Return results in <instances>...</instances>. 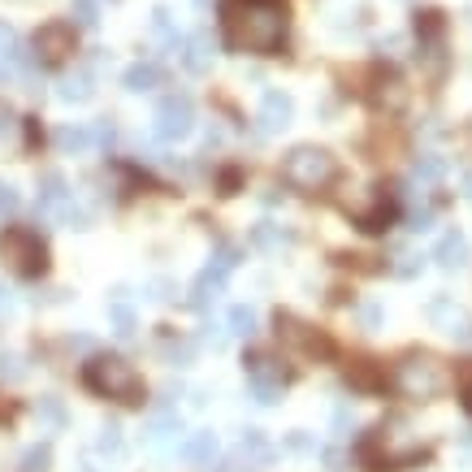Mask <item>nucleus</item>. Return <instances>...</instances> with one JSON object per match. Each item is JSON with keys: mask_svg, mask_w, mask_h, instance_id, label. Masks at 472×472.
Instances as JSON below:
<instances>
[{"mask_svg": "<svg viewBox=\"0 0 472 472\" xmlns=\"http://www.w3.org/2000/svg\"><path fill=\"white\" fill-rule=\"evenodd\" d=\"M35 416H43L48 425H65V412H61L57 399H40V403H35Z\"/></svg>", "mask_w": 472, "mask_h": 472, "instance_id": "36", "label": "nucleus"}, {"mask_svg": "<svg viewBox=\"0 0 472 472\" xmlns=\"http://www.w3.org/2000/svg\"><path fill=\"white\" fill-rule=\"evenodd\" d=\"M230 338H252L256 334V313L247 308V303H238V308H230V330H226Z\"/></svg>", "mask_w": 472, "mask_h": 472, "instance_id": "30", "label": "nucleus"}, {"mask_svg": "<svg viewBox=\"0 0 472 472\" xmlns=\"http://www.w3.org/2000/svg\"><path fill=\"white\" fill-rule=\"evenodd\" d=\"M277 338H282L286 352L303 355V360H330V355H334V342H330V338L291 313H277Z\"/></svg>", "mask_w": 472, "mask_h": 472, "instance_id": "8", "label": "nucleus"}, {"mask_svg": "<svg viewBox=\"0 0 472 472\" xmlns=\"http://www.w3.org/2000/svg\"><path fill=\"white\" fill-rule=\"evenodd\" d=\"M369 100H373V109H381V113H403L412 92H408V82L399 79L394 70H381L373 79V87H369Z\"/></svg>", "mask_w": 472, "mask_h": 472, "instance_id": "16", "label": "nucleus"}, {"mask_svg": "<svg viewBox=\"0 0 472 472\" xmlns=\"http://www.w3.org/2000/svg\"><path fill=\"white\" fill-rule=\"evenodd\" d=\"M429 321L433 330H442V334H451L455 342H472V316L455 303V299H433L429 303Z\"/></svg>", "mask_w": 472, "mask_h": 472, "instance_id": "14", "label": "nucleus"}, {"mask_svg": "<svg viewBox=\"0 0 472 472\" xmlns=\"http://www.w3.org/2000/svg\"><path fill=\"white\" fill-rule=\"evenodd\" d=\"M9 130H14V113H9V104L0 100V139L9 135Z\"/></svg>", "mask_w": 472, "mask_h": 472, "instance_id": "40", "label": "nucleus"}, {"mask_svg": "<svg viewBox=\"0 0 472 472\" xmlns=\"http://www.w3.org/2000/svg\"><path fill=\"white\" fill-rule=\"evenodd\" d=\"M238 269V247L235 243H221L213 252V260H208V269L191 282V308H208V303H217L221 299V291H226V277Z\"/></svg>", "mask_w": 472, "mask_h": 472, "instance_id": "7", "label": "nucleus"}, {"mask_svg": "<svg viewBox=\"0 0 472 472\" xmlns=\"http://www.w3.org/2000/svg\"><path fill=\"white\" fill-rule=\"evenodd\" d=\"M109 313H113V325H118V338H130V334H135V313L126 308V299H113V308H109Z\"/></svg>", "mask_w": 472, "mask_h": 472, "instance_id": "34", "label": "nucleus"}, {"mask_svg": "<svg viewBox=\"0 0 472 472\" xmlns=\"http://www.w3.org/2000/svg\"><path fill=\"white\" fill-rule=\"evenodd\" d=\"M165 360L169 364H191L196 360V342L191 338H165Z\"/></svg>", "mask_w": 472, "mask_h": 472, "instance_id": "33", "label": "nucleus"}, {"mask_svg": "<svg viewBox=\"0 0 472 472\" xmlns=\"http://www.w3.org/2000/svg\"><path fill=\"white\" fill-rule=\"evenodd\" d=\"M252 243L265 247V252H282V247H291V230H282V226H274V221H265V226L252 230Z\"/></svg>", "mask_w": 472, "mask_h": 472, "instance_id": "27", "label": "nucleus"}, {"mask_svg": "<svg viewBox=\"0 0 472 472\" xmlns=\"http://www.w3.org/2000/svg\"><path fill=\"white\" fill-rule=\"evenodd\" d=\"M269 464H274V442H269L260 429H243L238 451H235V468L260 472V468H269Z\"/></svg>", "mask_w": 472, "mask_h": 472, "instance_id": "17", "label": "nucleus"}, {"mask_svg": "<svg viewBox=\"0 0 472 472\" xmlns=\"http://www.w3.org/2000/svg\"><path fill=\"white\" fill-rule=\"evenodd\" d=\"M191 130H196V104H191V96H178V92L160 96V104H157V139L178 143V139H187Z\"/></svg>", "mask_w": 472, "mask_h": 472, "instance_id": "10", "label": "nucleus"}, {"mask_svg": "<svg viewBox=\"0 0 472 472\" xmlns=\"http://www.w3.org/2000/svg\"><path fill=\"white\" fill-rule=\"evenodd\" d=\"M174 53H178V65L187 70V74H204L208 70V61H213V40L199 31V35H178L174 40Z\"/></svg>", "mask_w": 472, "mask_h": 472, "instance_id": "19", "label": "nucleus"}, {"mask_svg": "<svg viewBox=\"0 0 472 472\" xmlns=\"http://www.w3.org/2000/svg\"><path fill=\"white\" fill-rule=\"evenodd\" d=\"M35 61L43 65H61V61L74 57V22H43L40 31H35Z\"/></svg>", "mask_w": 472, "mask_h": 472, "instance_id": "11", "label": "nucleus"}, {"mask_svg": "<svg viewBox=\"0 0 472 472\" xmlns=\"http://www.w3.org/2000/svg\"><path fill=\"white\" fill-rule=\"evenodd\" d=\"M416 40H420V57L429 61L433 74H442V53H447V22L442 14H420L416 18Z\"/></svg>", "mask_w": 472, "mask_h": 472, "instance_id": "12", "label": "nucleus"}, {"mask_svg": "<svg viewBox=\"0 0 472 472\" xmlns=\"http://www.w3.org/2000/svg\"><path fill=\"white\" fill-rule=\"evenodd\" d=\"M247 381H252V394H256L260 403L269 408V403H277L282 399V390H286V381H291V373H286V364L282 360H274V355H247Z\"/></svg>", "mask_w": 472, "mask_h": 472, "instance_id": "9", "label": "nucleus"}, {"mask_svg": "<svg viewBox=\"0 0 472 472\" xmlns=\"http://www.w3.org/2000/svg\"><path fill=\"white\" fill-rule=\"evenodd\" d=\"M178 433H182L178 412H157L152 420H148V442H152L157 451H169V447L178 451Z\"/></svg>", "mask_w": 472, "mask_h": 472, "instance_id": "22", "label": "nucleus"}, {"mask_svg": "<svg viewBox=\"0 0 472 472\" xmlns=\"http://www.w3.org/2000/svg\"><path fill=\"white\" fill-rule=\"evenodd\" d=\"M82 381L87 390L113 403H139L143 399V377L135 373V364H126L121 355H92L82 364Z\"/></svg>", "mask_w": 472, "mask_h": 472, "instance_id": "4", "label": "nucleus"}, {"mask_svg": "<svg viewBox=\"0 0 472 472\" xmlns=\"http://www.w3.org/2000/svg\"><path fill=\"white\" fill-rule=\"evenodd\" d=\"M352 217H355V226H360L364 235H381V230L390 226V217H394V199L386 196L381 187H373V191L352 208Z\"/></svg>", "mask_w": 472, "mask_h": 472, "instance_id": "13", "label": "nucleus"}, {"mask_svg": "<svg viewBox=\"0 0 472 472\" xmlns=\"http://www.w3.org/2000/svg\"><path fill=\"white\" fill-rule=\"evenodd\" d=\"M196 5H208V0H196Z\"/></svg>", "mask_w": 472, "mask_h": 472, "instance_id": "44", "label": "nucleus"}, {"mask_svg": "<svg viewBox=\"0 0 472 472\" xmlns=\"http://www.w3.org/2000/svg\"><path fill=\"white\" fill-rule=\"evenodd\" d=\"M390 386L412 403H433L451 390V369L433 352H408L390 373Z\"/></svg>", "mask_w": 472, "mask_h": 472, "instance_id": "2", "label": "nucleus"}, {"mask_svg": "<svg viewBox=\"0 0 472 472\" xmlns=\"http://www.w3.org/2000/svg\"><path fill=\"white\" fill-rule=\"evenodd\" d=\"M221 26H226V43L235 53H260L274 57L286 43L291 31V14L282 0H230L221 9Z\"/></svg>", "mask_w": 472, "mask_h": 472, "instance_id": "1", "label": "nucleus"}, {"mask_svg": "<svg viewBox=\"0 0 472 472\" xmlns=\"http://www.w3.org/2000/svg\"><path fill=\"white\" fill-rule=\"evenodd\" d=\"M178 455H182L187 464H196V468H213L217 455H221V442H217L213 429H199V433H191V438H182Z\"/></svg>", "mask_w": 472, "mask_h": 472, "instance_id": "20", "label": "nucleus"}, {"mask_svg": "<svg viewBox=\"0 0 472 472\" xmlns=\"http://www.w3.org/2000/svg\"><path fill=\"white\" fill-rule=\"evenodd\" d=\"M459 399H464V408L472 412V364L459 369Z\"/></svg>", "mask_w": 472, "mask_h": 472, "instance_id": "39", "label": "nucleus"}, {"mask_svg": "<svg viewBox=\"0 0 472 472\" xmlns=\"http://www.w3.org/2000/svg\"><path fill=\"white\" fill-rule=\"evenodd\" d=\"M394 260H399V265H394V274H399V277H412L416 269H420V256H416V252H408V247H403Z\"/></svg>", "mask_w": 472, "mask_h": 472, "instance_id": "38", "label": "nucleus"}, {"mask_svg": "<svg viewBox=\"0 0 472 472\" xmlns=\"http://www.w3.org/2000/svg\"><path fill=\"white\" fill-rule=\"evenodd\" d=\"M360 321H364L369 330H377V325H381V308H360Z\"/></svg>", "mask_w": 472, "mask_h": 472, "instance_id": "41", "label": "nucleus"}, {"mask_svg": "<svg viewBox=\"0 0 472 472\" xmlns=\"http://www.w3.org/2000/svg\"><path fill=\"white\" fill-rule=\"evenodd\" d=\"M0 260L18 277H40L48 269V247H43V238L31 226H9L0 235Z\"/></svg>", "mask_w": 472, "mask_h": 472, "instance_id": "6", "label": "nucleus"}, {"mask_svg": "<svg viewBox=\"0 0 472 472\" xmlns=\"http://www.w3.org/2000/svg\"><path fill=\"white\" fill-rule=\"evenodd\" d=\"M35 208H40L43 217H61V221H65V213L74 208V191L65 187V178L61 174L40 178V199H35Z\"/></svg>", "mask_w": 472, "mask_h": 472, "instance_id": "18", "label": "nucleus"}, {"mask_svg": "<svg viewBox=\"0 0 472 472\" xmlns=\"http://www.w3.org/2000/svg\"><path fill=\"white\" fill-rule=\"evenodd\" d=\"M100 451L113 455V459L121 455V429L118 425H104V429H100Z\"/></svg>", "mask_w": 472, "mask_h": 472, "instance_id": "35", "label": "nucleus"}, {"mask_svg": "<svg viewBox=\"0 0 472 472\" xmlns=\"http://www.w3.org/2000/svg\"><path fill=\"white\" fill-rule=\"evenodd\" d=\"M442 174H447V165H442L438 157H420L412 165V182H416V187H438Z\"/></svg>", "mask_w": 472, "mask_h": 472, "instance_id": "28", "label": "nucleus"}, {"mask_svg": "<svg viewBox=\"0 0 472 472\" xmlns=\"http://www.w3.org/2000/svg\"><path fill=\"white\" fill-rule=\"evenodd\" d=\"M70 18H74V26L92 31V26H100V5L96 0H70Z\"/></svg>", "mask_w": 472, "mask_h": 472, "instance_id": "31", "label": "nucleus"}, {"mask_svg": "<svg viewBox=\"0 0 472 472\" xmlns=\"http://www.w3.org/2000/svg\"><path fill=\"white\" fill-rule=\"evenodd\" d=\"M160 65L157 61H135L130 70H126V92H157L160 87Z\"/></svg>", "mask_w": 472, "mask_h": 472, "instance_id": "25", "label": "nucleus"}, {"mask_svg": "<svg viewBox=\"0 0 472 472\" xmlns=\"http://www.w3.org/2000/svg\"><path fill=\"white\" fill-rule=\"evenodd\" d=\"M57 148L65 157H82V152H92L96 148V135H92V126H61L57 130Z\"/></svg>", "mask_w": 472, "mask_h": 472, "instance_id": "24", "label": "nucleus"}, {"mask_svg": "<svg viewBox=\"0 0 472 472\" xmlns=\"http://www.w3.org/2000/svg\"><path fill=\"white\" fill-rule=\"evenodd\" d=\"M464 187H468V199H472V174H468V178H464Z\"/></svg>", "mask_w": 472, "mask_h": 472, "instance_id": "43", "label": "nucleus"}, {"mask_svg": "<svg viewBox=\"0 0 472 472\" xmlns=\"http://www.w3.org/2000/svg\"><path fill=\"white\" fill-rule=\"evenodd\" d=\"M0 57L14 61L18 70H31V57H26V48L18 43V31H14L5 18H0Z\"/></svg>", "mask_w": 472, "mask_h": 472, "instance_id": "26", "label": "nucleus"}, {"mask_svg": "<svg viewBox=\"0 0 472 472\" xmlns=\"http://www.w3.org/2000/svg\"><path fill=\"white\" fill-rule=\"evenodd\" d=\"M295 118V100L286 92H265L260 96V109H256V121H260V135H282Z\"/></svg>", "mask_w": 472, "mask_h": 472, "instance_id": "15", "label": "nucleus"}, {"mask_svg": "<svg viewBox=\"0 0 472 472\" xmlns=\"http://www.w3.org/2000/svg\"><path fill=\"white\" fill-rule=\"evenodd\" d=\"M57 96L65 100V104H82V100L96 96V74L92 70H74V74H65L57 87Z\"/></svg>", "mask_w": 472, "mask_h": 472, "instance_id": "23", "label": "nucleus"}, {"mask_svg": "<svg viewBox=\"0 0 472 472\" xmlns=\"http://www.w3.org/2000/svg\"><path fill=\"white\" fill-rule=\"evenodd\" d=\"M416 455H420V442H416V433L403 420H381L369 433V442H364V459L373 464V472L403 468V464H412Z\"/></svg>", "mask_w": 472, "mask_h": 472, "instance_id": "5", "label": "nucleus"}, {"mask_svg": "<svg viewBox=\"0 0 472 472\" xmlns=\"http://www.w3.org/2000/svg\"><path fill=\"white\" fill-rule=\"evenodd\" d=\"M282 182L299 196H321L338 182V157L330 148H316V143L291 148L286 160H282Z\"/></svg>", "mask_w": 472, "mask_h": 472, "instance_id": "3", "label": "nucleus"}, {"mask_svg": "<svg viewBox=\"0 0 472 472\" xmlns=\"http://www.w3.org/2000/svg\"><path fill=\"white\" fill-rule=\"evenodd\" d=\"M48 464H53V447L48 442H35L22 455V472H48Z\"/></svg>", "mask_w": 472, "mask_h": 472, "instance_id": "32", "label": "nucleus"}, {"mask_svg": "<svg viewBox=\"0 0 472 472\" xmlns=\"http://www.w3.org/2000/svg\"><path fill=\"white\" fill-rule=\"evenodd\" d=\"M18 191H14V187H9V182H0V221H5V217H14L18 213Z\"/></svg>", "mask_w": 472, "mask_h": 472, "instance_id": "37", "label": "nucleus"}, {"mask_svg": "<svg viewBox=\"0 0 472 472\" xmlns=\"http://www.w3.org/2000/svg\"><path fill=\"white\" fill-rule=\"evenodd\" d=\"M347 381H352L355 390H377L381 386V373L373 369V360H355L352 369H347Z\"/></svg>", "mask_w": 472, "mask_h": 472, "instance_id": "29", "label": "nucleus"}, {"mask_svg": "<svg viewBox=\"0 0 472 472\" xmlns=\"http://www.w3.org/2000/svg\"><path fill=\"white\" fill-rule=\"evenodd\" d=\"M433 260H438V269H464L472 260V243L468 235H459V230H451V235H442V243H438V252H433Z\"/></svg>", "mask_w": 472, "mask_h": 472, "instance_id": "21", "label": "nucleus"}, {"mask_svg": "<svg viewBox=\"0 0 472 472\" xmlns=\"http://www.w3.org/2000/svg\"><path fill=\"white\" fill-rule=\"evenodd\" d=\"M5 308H9V291H0V313H5Z\"/></svg>", "mask_w": 472, "mask_h": 472, "instance_id": "42", "label": "nucleus"}]
</instances>
